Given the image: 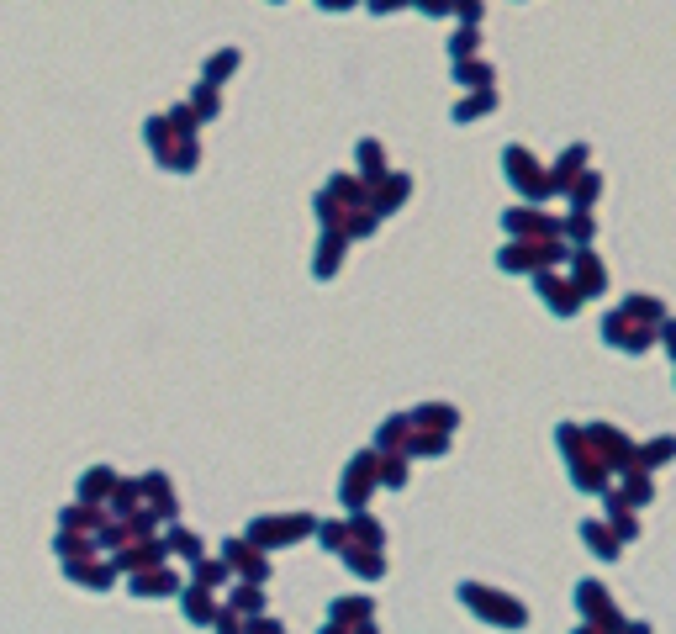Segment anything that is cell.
Wrapping results in <instances>:
<instances>
[{
	"label": "cell",
	"instance_id": "d4e9b609",
	"mask_svg": "<svg viewBox=\"0 0 676 634\" xmlns=\"http://www.w3.org/2000/svg\"><path fill=\"white\" fill-rule=\"evenodd\" d=\"M323 545H328V550H338V545H344V529L328 524V529H323Z\"/></svg>",
	"mask_w": 676,
	"mask_h": 634
},
{
	"label": "cell",
	"instance_id": "5bb4252c",
	"mask_svg": "<svg viewBox=\"0 0 676 634\" xmlns=\"http://www.w3.org/2000/svg\"><path fill=\"white\" fill-rule=\"evenodd\" d=\"M624 312H629V317H640V323H661V317H666L661 296H645V291H634L629 302H624Z\"/></svg>",
	"mask_w": 676,
	"mask_h": 634
},
{
	"label": "cell",
	"instance_id": "ffe728a7",
	"mask_svg": "<svg viewBox=\"0 0 676 634\" xmlns=\"http://www.w3.org/2000/svg\"><path fill=\"white\" fill-rule=\"evenodd\" d=\"M418 423H428V428H455V413H449V407H418Z\"/></svg>",
	"mask_w": 676,
	"mask_h": 634
},
{
	"label": "cell",
	"instance_id": "cb8c5ba5",
	"mask_svg": "<svg viewBox=\"0 0 676 634\" xmlns=\"http://www.w3.org/2000/svg\"><path fill=\"white\" fill-rule=\"evenodd\" d=\"M471 48H476V32H460V37H455V59H465Z\"/></svg>",
	"mask_w": 676,
	"mask_h": 634
},
{
	"label": "cell",
	"instance_id": "7402d4cb",
	"mask_svg": "<svg viewBox=\"0 0 676 634\" xmlns=\"http://www.w3.org/2000/svg\"><path fill=\"white\" fill-rule=\"evenodd\" d=\"M481 111H492V96H476V101H460V106H455V117H460V122H471V117H481Z\"/></svg>",
	"mask_w": 676,
	"mask_h": 634
},
{
	"label": "cell",
	"instance_id": "5b68a950",
	"mask_svg": "<svg viewBox=\"0 0 676 634\" xmlns=\"http://www.w3.org/2000/svg\"><path fill=\"white\" fill-rule=\"evenodd\" d=\"M571 265H576V281H571V286H576L581 296H603V291H608V265L592 254V244H581V249L571 254Z\"/></svg>",
	"mask_w": 676,
	"mask_h": 634
},
{
	"label": "cell",
	"instance_id": "7c38bea8",
	"mask_svg": "<svg viewBox=\"0 0 676 634\" xmlns=\"http://www.w3.org/2000/svg\"><path fill=\"white\" fill-rule=\"evenodd\" d=\"M676 460V434H655L645 450H640V465L645 471H661V465H671Z\"/></svg>",
	"mask_w": 676,
	"mask_h": 634
},
{
	"label": "cell",
	"instance_id": "3957f363",
	"mask_svg": "<svg viewBox=\"0 0 676 634\" xmlns=\"http://www.w3.org/2000/svg\"><path fill=\"white\" fill-rule=\"evenodd\" d=\"M581 434H587V444L597 455H603V465L608 471H634V465H640V450H634V444L618 434V428H608V423H592V428H581Z\"/></svg>",
	"mask_w": 676,
	"mask_h": 634
},
{
	"label": "cell",
	"instance_id": "ac0fdd59",
	"mask_svg": "<svg viewBox=\"0 0 676 634\" xmlns=\"http://www.w3.org/2000/svg\"><path fill=\"white\" fill-rule=\"evenodd\" d=\"M360 170H365L370 180H381V175H386V154H381L375 143H360Z\"/></svg>",
	"mask_w": 676,
	"mask_h": 634
},
{
	"label": "cell",
	"instance_id": "8fae6325",
	"mask_svg": "<svg viewBox=\"0 0 676 634\" xmlns=\"http://www.w3.org/2000/svg\"><path fill=\"white\" fill-rule=\"evenodd\" d=\"M566 191H571V207H581V212H587L592 201L603 196V175H597V170H581V175L566 185Z\"/></svg>",
	"mask_w": 676,
	"mask_h": 634
},
{
	"label": "cell",
	"instance_id": "ba28073f",
	"mask_svg": "<svg viewBox=\"0 0 676 634\" xmlns=\"http://www.w3.org/2000/svg\"><path fill=\"white\" fill-rule=\"evenodd\" d=\"M576 603H581V613H587L592 624H624V613L608 603V587L603 582H581L576 587Z\"/></svg>",
	"mask_w": 676,
	"mask_h": 634
},
{
	"label": "cell",
	"instance_id": "d6986e66",
	"mask_svg": "<svg viewBox=\"0 0 676 634\" xmlns=\"http://www.w3.org/2000/svg\"><path fill=\"white\" fill-rule=\"evenodd\" d=\"M349 566L360 571V576H381V571H386V561H381L375 550H349Z\"/></svg>",
	"mask_w": 676,
	"mask_h": 634
},
{
	"label": "cell",
	"instance_id": "9a60e30c",
	"mask_svg": "<svg viewBox=\"0 0 676 634\" xmlns=\"http://www.w3.org/2000/svg\"><path fill=\"white\" fill-rule=\"evenodd\" d=\"M228 561L243 571V576H254V582H265V561L249 550V545H228Z\"/></svg>",
	"mask_w": 676,
	"mask_h": 634
},
{
	"label": "cell",
	"instance_id": "484cf974",
	"mask_svg": "<svg viewBox=\"0 0 676 634\" xmlns=\"http://www.w3.org/2000/svg\"><path fill=\"white\" fill-rule=\"evenodd\" d=\"M671 365H676V360H671Z\"/></svg>",
	"mask_w": 676,
	"mask_h": 634
},
{
	"label": "cell",
	"instance_id": "6da1fadb",
	"mask_svg": "<svg viewBox=\"0 0 676 634\" xmlns=\"http://www.w3.org/2000/svg\"><path fill=\"white\" fill-rule=\"evenodd\" d=\"M560 450L571 455V481L581 492H608V465H603V455L587 444V434L581 428H560Z\"/></svg>",
	"mask_w": 676,
	"mask_h": 634
},
{
	"label": "cell",
	"instance_id": "44dd1931",
	"mask_svg": "<svg viewBox=\"0 0 676 634\" xmlns=\"http://www.w3.org/2000/svg\"><path fill=\"white\" fill-rule=\"evenodd\" d=\"M655 344L676 360V317H661V323H655Z\"/></svg>",
	"mask_w": 676,
	"mask_h": 634
},
{
	"label": "cell",
	"instance_id": "603a6c76",
	"mask_svg": "<svg viewBox=\"0 0 676 634\" xmlns=\"http://www.w3.org/2000/svg\"><path fill=\"white\" fill-rule=\"evenodd\" d=\"M460 80H471V85H486V80H492V69H486V64H465V59H460Z\"/></svg>",
	"mask_w": 676,
	"mask_h": 634
},
{
	"label": "cell",
	"instance_id": "2e32d148",
	"mask_svg": "<svg viewBox=\"0 0 676 634\" xmlns=\"http://www.w3.org/2000/svg\"><path fill=\"white\" fill-rule=\"evenodd\" d=\"M566 233H571V244H576V249H581V244H592V238H597V222H592V212H581V207H576V212L566 217Z\"/></svg>",
	"mask_w": 676,
	"mask_h": 634
},
{
	"label": "cell",
	"instance_id": "277c9868",
	"mask_svg": "<svg viewBox=\"0 0 676 634\" xmlns=\"http://www.w3.org/2000/svg\"><path fill=\"white\" fill-rule=\"evenodd\" d=\"M460 598L471 603L481 619H497V624H523L529 613H523L518 603H507V598H492V587H460Z\"/></svg>",
	"mask_w": 676,
	"mask_h": 634
},
{
	"label": "cell",
	"instance_id": "52a82bcc",
	"mask_svg": "<svg viewBox=\"0 0 676 634\" xmlns=\"http://www.w3.org/2000/svg\"><path fill=\"white\" fill-rule=\"evenodd\" d=\"M539 296H544V307H550L555 317H576L581 312V302H587V296H581L576 286H566V281H555V275H539Z\"/></svg>",
	"mask_w": 676,
	"mask_h": 634
},
{
	"label": "cell",
	"instance_id": "e0dca14e",
	"mask_svg": "<svg viewBox=\"0 0 676 634\" xmlns=\"http://www.w3.org/2000/svg\"><path fill=\"white\" fill-rule=\"evenodd\" d=\"M338 254H344V233H328V238H323V249H317V275H323V281L333 275Z\"/></svg>",
	"mask_w": 676,
	"mask_h": 634
},
{
	"label": "cell",
	"instance_id": "30bf717a",
	"mask_svg": "<svg viewBox=\"0 0 676 634\" xmlns=\"http://www.w3.org/2000/svg\"><path fill=\"white\" fill-rule=\"evenodd\" d=\"M587 159H592V154H587L581 143H576V148H566V154H560V164L550 170V191H566V185H571L581 170H587Z\"/></svg>",
	"mask_w": 676,
	"mask_h": 634
},
{
	"label": "cell",
	"instance_id": "8992f818",
	"mask_svg": "<svg viewBox=\"0 0 676 634\" xmlns=\"http://www.w3.org/2000/svg\"><path fill=\"white\" fill-rule=\"evenodd\" d=\"M502 164H507V175H513L529 196H550V175H539V164H534L529 148H507Z\"/></svg>",
	"mask_w": 676,
	"mask_h": 634
},
{
	"label": "cell",
	"instance_id": "4fadbf2b",
	"mask_svg": "<svg viewBox=\"0 0 676 634\" xmlns=\"http://www.w3.org/2000/svg\"><path fill=\"white\" fill-rule=\"evenodd\" d=\"M624 497L634 502V508H645V502H655V481L645 465H634V471H624Z\"/></svg>",
	"mask_w": 676,
	"mask_h": 634
},
{
	"label": "cell",
	"instance_id": "9c48e42d",
	"mask_svg": "<svg viewBox=\"0 0 676 634\" xmlns=\"http://www.w3.org/2000/svg\"><path fill=\"white\" fill-rule=\"evenodd\" d=\"M581 539L592 545V555H597V561H618V555H624V539H618L608 524H592V518L581 524Z\"/></svg>",
	"mask_w": 676,
	"mask_h": 634
},
{
	"label": "cell",
	"instance_id": "7a4b0ae2",
	"mask_svg": "<svg viewBox=\"0 0 676 634\" xmlns=\"http://www.w3.org/2000/svg\"><path fill=\"white\" fill-rule=\"evenodd\" d=\"M603 339L618 354H645V349H655V323H640V317H629L618 307V312L603 317Z\"/></svg>",
	"mask_w": 676,
	"mask_h": 634
}]
</instances>
